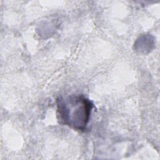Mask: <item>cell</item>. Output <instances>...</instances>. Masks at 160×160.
Segmentation results:
<instances>
[{"label": "cell", "mask_w": 160, "mask_h": 160, "mask_svg": "<svg viewBox=\"0 0 160 160\" xmlns=\"http://www.w3.org/2000/svg\"><path fill=\"white\" fill-rule=\"evenodd\" d=\"M57 116L61 124L84 131L89 121L91 102L82 95H71L57 99Z\"/></svg>", "instance_id": "1"}]
</instances>
